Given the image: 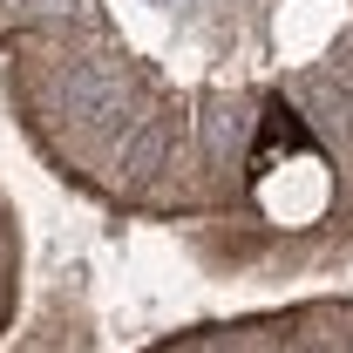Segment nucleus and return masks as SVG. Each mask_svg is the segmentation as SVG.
Masks as SVG:
<instances>
[{
  "instance_id": "obj_1",
  "label": "nucleus",
  "mask_w": 353,
  "mask_h": 353,
  "mask_svg": "<svg viewBox=\"0 0 353 353\" xmlns=\"http://www.w3.org/2000/svg\"><path fill=\"white\" fill-rule=\"evenodd\" d=\"M279 150H312V136H306V123L285 109V102H272L265 109V136H259V150H252V170H265Z\"/></svg>"
}]
</instances>
